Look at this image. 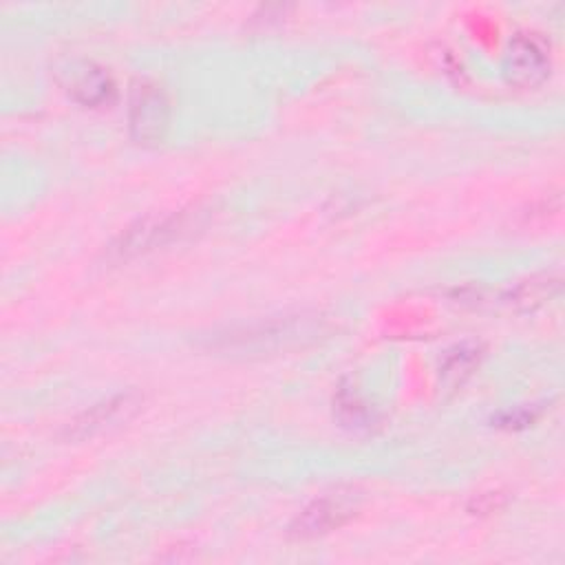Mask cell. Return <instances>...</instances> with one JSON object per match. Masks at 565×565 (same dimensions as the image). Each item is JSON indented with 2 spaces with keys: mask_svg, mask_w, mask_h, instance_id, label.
I'll return each mask as SVG.
<instances>
[{
  "mask_svg": "<svg viewBox=\"0 0 565 565\" xmlns=\"http://www.w3.org/2000/svg\"><path fill=\"white\" fill-rule=\"evenodd\" d=\"M320 333V322L313 318H282L274 322H260L252 329H247L241 335L230 338L232 349L241 351H271L276 347L296 344L302 338H316Z\"/></svg>",
  "mask_w": 565,
  "mask_h": 565,
  "instance_id": "6",
  "label": "cell"
},
{
  "mask_svg": "<svg viewBox=\"0 0 565 565\" xmlns=\"http://www.w3.org/2000/svg\"><path fill=\"white\" fill-rule=\"evenodd\" d=\"M552 68L550 44L539 31H516L503 53V77L519 88L543 84Z\"/></svg>",
  "mask_w": 565,
  "mask_h": 565,
  "instance_id": "1",
  "label": "cell"
},
{
  "mask_svg": "<svg viewBox=\"0 0 565 565\" xmlns=\"http://www.w3.org/2000/svg\"><path fill=\"white\" fill-rule=\"evenodd\" d=\"M534 419V415H532V411H525V408H519V411H505V413H501V417H499V426H505V428H516V426H525V424H530Z\"/></svg>",
  "mask_w": 565,
  "mask_h": 565,
  "instance_id": "11",
  "label": "cell"
},
{
  "mask_svg": "<svg viewBox=\"0 0 565 565\" xmlns=\"http://www.w3.org/2000/svg\"><path fill=\"white\" fill-rule=\"evenodd\" d=\"M179 227L181 218L177 214H148L121 230L119 236L110 243L108 254L115 260H128L157 245H163L179 232Z\"/></svg>",
  "mask_w": 565,
  "mask_h": 565,
  "instance_id": "5",
  "label": "cell"
},
{
  "mask_svg": "<svg viewBox=\"0 0 565 565\" xmlns=\"http://www.w3.org/2000/svg\"><path fill=\"white\" fill-rule=\"evenodd\" d=\"M558 291H561V280L558 278L539 276V278L523 280L514 289H510L508 296H505V302L510 307L532 311V309L550 302Z\"/></svg>",
  "mask_w": 565,
  "mask_h": 565,
  "instance_id": "8",
  "label": "cell"
},
{
  "mask_svg": "<svg viewBox=\"0 0 565 565\" xmlns=\"http://www.w3.org/2000/svg\"><path fill=\"white\" fill-rule=\"evenodd\" d=\"M360 494L355 490H335L311 501L291 523V532L300 539L327 534L344 525L358 510Z\"/></svg>",
  "mask_w": 565,
  "mask_h": 565,
  "instance_id": "3",
  "label": "cell"
},
{
  "mask_svg": "<svg viewBox=\"0 0 565 565\" xmlns=\"http://www.w3.org/2000/svg\"><path fill=\"white\" fill-rule=\"evenodd\" d=\"M170 124V102L161 86L139 79L130 93L128 128L137 143H157Z\"/></svg>",
  "mask_w": 565,
  "mask_h": 565,
  "instance_id": "2",
  "label": "cell"
},
{
  "mask_svg": "<svg viewBox=\"0 0 565 565\" xmlns=\"http://www.w3.org/2000/svg\"><path fill=\"white\" fill-rule=\"evenodd\" d=\"M335 413L338 419L349 428H369L373 417L366 408V404L349 388H340L335 395Z\"/></svg>",
  "mask_w": 565,
  "mask_h": 565,
  "instance_id": "10",
  "label": "cell"
},
{
  "mask_svg": "<svg viewBox=\"0 0 565 565\" xmlns=\"http://www.w3.org/2000/svg\"><path fill=\"white\" fill-rule=\"evenodd\" d=\"M62 88L82 106H104L115 97V82L110 73L90 60H66L57 66Z\"/></svg>",
  "mask_w": 565,
  "mask_h": 565,
  "instance_id": "4",
  "label": "cell"
},
{
  "mask_svg": "<svg viewBox=\"0 0 565 565\" xmlns=\"http://www.w3.org/2000/svg\"><path fill=\"white\" fill-rule=\"evenodd\" d=\"M139 408V395L135 393H121L115 395L110 399H104L95 406H90L88 411H84L82 415H77L66 433L73 439H84V437H93L110 426H117L121 422H126L135 411Z\"/></svg>",
  "mask_w": 565,
  "mask_h": 565,
  "instance_id": "7",
  "label": "cell"
},
{
  "mask_svg": "<svg viewBox=\"0 0 565 565\" xmlns=\"http://www.w3.org/2000/svg\"><path fill=\"white\" fill-rule=\"evenodd\" d=\"M481 358V349L479 344H457L452 351H448V355L444 358L441 366H439V380L441 384L452 391L457 386H461L466 382V377L475 371V366L479 364Z\"/></svg>",
  "mask_w": 565,
  "mask_h": 565,
  "instance_id": "9",
  "label": "cell"
}]
</instances>
